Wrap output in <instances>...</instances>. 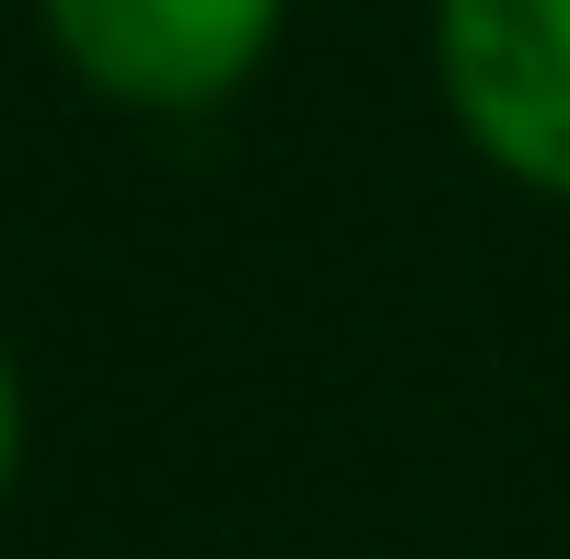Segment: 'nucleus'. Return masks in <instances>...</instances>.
<instances>
[{
  "label": "nucleus",
  "instance_id": "1",
  "mask_svg": "<svg viewBox=\"0 0 570 559\" xmlns=\"http://www.w3.org/2000/svg\"><path fill=\"white\" fill-rule=\"evenodd\" d=\"M36 36L117 117H222L292 36V0H36Z\"/></svg>",
  "mask_w": 570,
  "mask_h": 559
},
{
  "label": "nucleus",
  "instance_id": "2",
  "mask_svg": "<svg viewBox=\"0 0 570 559\" xmlns=\"http://www.w3.org/2000/svg\"><path fill=\"white\" fill-rule=\"evenodd\" d=\"M431 94L501 187L570 210V0H431Z\"/></svg>",
  "mask_w": 570,
  "mask_h": 559
},
{
  "label": "nucleus",
  "instance_id": "3",
  "mask_svg": "<svg viewBox=\"0 0 570 559\" xmlns=\"http://www.w3.org/2000/svg\"><path fill=\"white\" fill-rule=\"evenodd\" d=\"M23 443H36V396H23V362H12V339H0V501H12V478H23Z\"/></svg>",
  "mask_w": 570,
  "mask_h": 559
}]
</instances>
